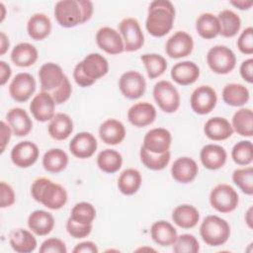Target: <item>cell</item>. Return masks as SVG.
I'll return each mask as SVG.
<instances>
[{"label":"cell","mask_w":253,"mask_h":253,"mask_svg":"<svg viewBox=\"0 0 253 253\" xmlns=\"http://www.w3.org/2000/svg\"><path fill=\"white\" fill-rule=\"evenodd\" d=\"M174 19L173 4L168 0H155L148 7L145 28L151 36L161 38L171 31Z\"/></svg>","instance_id":"6da1fadb"},{"label":"cell","mask_w":253,"mask_h":253,"mask_svg":"<svg viewBox=\"0 0 253 253\" xmlns=\"http://www.w3.org/2000/svg\"><path fill=\"white\" fill-rule=\"evenodd\" d=\"M31 195L35 201L50 210H59L67 202L66 190L61 185L44 177L38 178L33 182Z\"/></svg>","instance_id":"7a4b0ae2"},{"label":"cell","mask_w":253,"mask_h":253,"mask_svg":"<svg viewBox=\"0 0 253 253\" xmlns=\"http://www.w3.org/2000/svg\"><path fill=\"white\" fill-rule=\"evenodd\" d=\"M200 234L206 244L219 246L228 240L230 226L225 219L217 215H208L200 226Z\"/></svg>","instance_id":"3957f363"},{"label":"cell","mask_w":253,"mask_h":253,"mask_svg":"<svg viewBox=\"0 0 253 253\" xmlns=\"http://www.w3.org/2000/svg\"><path fill=\"white\" fill-rule=\"evenodd\" d=\"M207 62L211 70L216 74H227L236 64L234 52L225 45H214L207 53Z\"/></svg>","instance_id":"277c9868"},{"label":"cell","mask_w":253,"mask_h":253,"mask_svg":"<svg viewBox=\"0 0 253 253\" xmlns=\"http://www.w3.org/2000/svg\"><path fill=\"white\" fill-rule=\"evenodd\" d=\"M211 206L221 213L233 211L239 203L237 192L228 184L216 185L210 194Z\"/></svg>","instance_id":"5b68a950"},{"label":"cell","mask_w":253,"mask_h":253,"mask_svg":"<svg viewBox=\"0 0 253 253\" xmlns=\"http://www.w3.org/2000/svg\"><path fill=\"white\" fill-rule=\"evenodd\" d=\"M153 98L158 107L165 113H174L180 107V94L169 81L161 80L154 85Z\"/></svg>","instance_id":"8992f818"},{"label":"cell","mask_w":253,"mask_h":253,"mask_svg":"<svg viewBox=\"0 0 253 253\" xmlns=\"http://www.w3.org/2000/svg\"><path fill=\"white\" fill-rule=\"evenodd\" d=\"M119 31L124 41L125 50L127 52L138 50L144 43V36L135 18H125L119 24Z\"/></svg>","instance_id":"52a82bcc"},{"label":"cell","mask_w":253,"mask_h":253,"mask_svg":"<svg viewBox=\"0 0 253 253\" xmlns=\"http://www.w3.org/2000/svg\"><path fill=\"white\" fill-rule=\"evenodd\" d=\"M54 17L64 28H72L82 24V10L78 0H61L54 6Z\"/></svg>","instance_id":"ba28073f"},{"label":"cell","mask_w":253,"mask_h":253,"mask_svg":"<svg viewBox=\"0 0 253 253\" xmlns=\"http://www.w3.org/2000/svg\"><path fill=\"white\" fill-rule=\"evenodd\" d=\"M217 102L215 90L209 85H202L196 88L190 97L192 110L199 115L211 113Z\"/></svg>","instance_id":"9c48e42d"},{"label":"cell","mask_w":253,"mask_h":253,"mask_svg":"<svg viewBox=\"0 0 253 253\" xmlns=\"http://www.w3.org/2000/svg\"><path fill=\"white\" fill-rule=\"evenodd\" d=\"M119 88L126 98L135 100L144 94L146 82L139 72L129 70L121 75L119 79Z\"/></svg>","instance_id":"30bf717a"},{"label":"cell","mask_w":253,"mask_h":253,"mask_svg":"<svg viewBox=\"0 0 253 253\" xmlns=\"http://www.w3.org/2000/svg\"><path fill=\"white\" fill-rule=\"evenodd\" d=\"M36 80L34 76L27 72L18 73L9 85L10 96L17 102L28 101L36 91Z\"/></svg>","instance_id":"8fae6325"},{"label":"cell","mask_w":253,"mask_h":253,"mask_svg":"<svg viewBox=\"0 0 253 253\" xmlns=\"http://www.w3.org/2000/svg\"><path fill=\"white\" fill-rule=\"evenodd\" d=\"M194 48V41L191 35L184 31L173 34L166 42L165 51L171 58H182L190 55Z\"/></svg>","instance_id":"7c38bea8"},{"label":"cell","mask_w":253,"mask_h":253,"mask_svg":"<svg viewBox=\"0 0 253 253\" xmlns=\"http://www.w3.org/2000/svg\"><path fill=\"white\" fill-rule=\"evenodd\" d=\"M77 65L82 73L94 83L99 78L105 76L109 71L108 60L97 52L89 53L82 61L77 63Z\"/></svg>","instance_id":"4fadbf2b"},{"label":"cell","mask_w":253,"mask_h":253,"mask_svg":"<svg viewBox=\"0 0 253 253\" xmlns=\"http://www.w3.org/2000/svg\"><path fill=\"white\" fill-rule=\"evenodd\" d=\"M55 102L48 92H40L37 94L30 104V111L33 117L39 122L50 121L55 113Z\"/></svg>","instance_id":"5bb4252c"},{"label":"cell","mask_w":253,"mask_h":253,"mask_svg":"<svg viewBox=\"0 0 253 253\" xmlns=\"http://www.w3.org/2000/svg\"><path fill=\"white\" fill-rule=\"evenodd\" d=\"M98 46L109 54H119L125 51L124 41L121 34L111 27L100 28L96 34Z\"/></svg>","instance_id":"9a60e30c"},{"label":"cell","mask_w":253,"mask_h":253,"mask_svg":"<svg viewBox=\"0 0 253 253\" xmlns=\"http://www.w3.org/2000/svg\"><path fill=\"white\" fill-rule=\"evenodd\" d=\"M40 150L36 143L25 140L17 143L11 150V160L13 164L20 168H28L36 163Z\"/></svg>","instance_id":"2e32d148"},{"label":"cell","mask_w":253,"mask_h":253,"mask_svg":"<svg viewBox=\"0 0 253 253\" xmlns=\"http://www.w3.org/2000/svg\"><path fill=\"white\" fill-rule=\"evenodd\" d=\"M172 141L171 133L164 127H155L146 132L142 147L152 153H164L169 150Z\"/></svg>","instance_id":"e0dca14e"},{"label":"cell","mask_w":253,"mask_h":253,"mask_svg":"<svg viewBox=\"0 0 253 253\" xmlns=\"http://www.w3.org/2000/svg\"><path fill=\"white\" fill-rule=\"evenodd\" d=\"M65 77L62 68L53 62L42 64L39 70L41 89L43 92H52L62 84Z\"/></svg>","instance_id":"ac0fdd59"},{"label":"cell","mask_w":253,"mask_h":253,"mask_svg":"<svg viewBox=\"0 0 253 253\" xmlns=\"http://www.w3.org/2000/svg\"><path fill=\"white\" fill-rule=\"evenodd\" d=\"M97 147L98 142L96 137L87 131H81L75 134L69 142L70 152L80 159L91 157L97 150Z\"/></svg>","instance_id":"d6986e66"},{"label":"cell","mask_w":253,"mask_h":253,"mask_svg":"<svg viewBox=\"0 0 253 253\" xmlns=\"http://www.w3.org/2000/svg\"><path fill=\"white\" fill-rule=\"evenodd\" d=\"M156 118L155 107L148 102H138L127 111L128 122L137 127L149 126Z\"/></svg>","instance_id":"ffe728a7"},{"label":"cell","mask_w":253,"mask_h":253,"mask_svg":"<svg viewBox=\"0 0 253 253\" xmlns=\"http://www.w3.org/2000/svg\"><path fill=\"white\" fill-rule=\"evenodd\" d=\"M199 172L196 161L190 157L177 158L171 167L172 177L179 183L188 184L193 182Z\"/></svg>","instance_id":"44dd1931"},{"label":"cell","mask_w":253,"mask_h":253,"mask_svg":"<svg viewBox=\"0 0 253 253\" xmlns=\"http://www.w3.org/2000/svg\"><path fill=\"white\" fill-rule=\"evenodd\" d=\"M7 122L17 136H26L33 128V122L28 113L19 107L12 108L6 115Z\"/></svg>","instance_id":"7402d4cb"},{"label":"cell","mask_w":253,"mask_h":253,"mask_svg":"<svg viewBox=\"0 0 253 253\" xmlns=\"http://www.w3.org/2000/svg\"><path fill=\"white\" fill-rule=\"evenodd\" d=\"M99 135L106 144H120L126 137V127L122 122L116 119H108L101 124Z\"/></svg>","instance_id":"603a6c76"},{"label":"cell","mask_w":253,"mask_h":253,"mask_svg":"<svg viewBox=\"0 0 253 253\" xmlns=\"http://www.w3.org/2000/svg\"><path fill=\"white\" fill-rule=\"evenodd\" d=\"M204 132L210 139L219 141L230 137L233 133V128L226 119L213 117L206 122Z\"/></svg>","instance_id":"cb8c5ba5"},{"label":"cell","mask_w":253,"mask_h":253,"mask_svg":"<svg viewBox=\"0 0 253 253\" xmlns=\"http://www.w3.org/2000/svg\"><path fill=\"white\" fill-rule=\"evenodd\" d=\"M202 164L210 170H216L221 168L227 158L225 149L217 144L205 145L200 153Z\"/></svg>","instance_id":"d4e9b609"},{"label":"cell","mask_w":253,"mask_h":253,"mask_svg":"<svg viewBox=\"0 0 253 253\" xmlns=\"http://www.w3.org/2000/svg\"><path fill=\"white\" fill-rule=\"evenodd\" d=\"M200 76V68L193 61H181L171 68V77L179 85H190Z\"/></svg>","instance_id":"484cf974"},{"label":"cell","mask_w":253,"mask_h":253,"mask_svg":"<svg viewBox=\"0 0 253 253\" xmlns=\"http://www.w3.org/2000/svg\"><path fill=\"white\" fill-rule=\"evenodd\" d=\"M28 226L37 235H47L54 227V218L51 213L38 210L29 215Z\"/></svg>","instance_id":"4316f807"},{"label":"cell","mask_w":253,"mask_h":253,"mask_svg":"<svg viewBox=\"0 0 253 253\" xmlns=\"http://www.w3.org/2000/svg\"><path fill=\"white\" fill-rule=\"evenodd\" d=\"M47 130L53 139L64 140L69 137L73 131V122L68 115L57 113L50 120Z\"/></svg>","instance_id":"83f0119b"},{"label":"cell","mask_w":253,"mask_h":253,"mask_svg":"<svg viewBox=\"0 0 253 253\" xmlns=\"http://www.w3.org/2000/svg\"><path fill=\"white\" fill-rule=\"evenodd\" d=\"M150 234L153 241L160 246L173 245L178 236L175 227L165 220L155 221L151 225Z\"/></svg>","instance_id":"f1b7e54d"},{"label":"cell","mask_w":253,"mask_h":253,"mask_svg":"<svg viewBox=\"0 0 253 253\" xmlns=\"http://www.w3.org/2000/svg\"><path fill=\"white\" fill-rule=\"evenodd\" d=\"M38 49L29 42L16 44L11 51V60L19 67H29L38 60Z\"/></svg>","instance_id":"f546056e"},{"label":"cell","mask_w":253,"mask_h":253,"mask_svg":"<svg viewBox=\"0 0 253 253\" xmlns=\"http://www.w3.org/2000/svg\"><path fill=\"white\" fill-rule=\"evenodd\" d=\"M27 31L30 38L35 41H42L50 34V19L43 13H36L29 19Z\"/></svg>","instance_id":"4dcf8cb0"},{"label":"cell","mask_w":253,"mask_h":253,"mask_svg":"<svg viewBox=\"0 0 253 253\" xmlns=\"http://www.w3.org/2000/svg\"><path fill=\"white\" fill-rule=\"evenodd\" d=\"M172 219L179 227L189 229L197 225L200 219V213L194 206L180 205L174 209Z\"/></svg>","instance_id":"1f68e13d"},{"label":"cell","mask_w":253,"mask_h":253,"mask_svg":"<svg viewBox=\"0 0 253 253\" xmlns=\"http://www.w3.org/2000/svg\"><path fill=\"white\" fill-rule=\"evenodd\" d=\"M10 245L18 253H30L37 248V239L29 230L18 228L10 235Z\"/></svg>","instance_id":"d6a6232c"},{"label":"cell","mask_w":253,"mask_h":253,"mask_svg":"<svg viewBox=\"0 0 253 253\" xmlns=\"http://www.w3.org/2000/svg\"><path fill=\"white\" fill-rule=\"evenodd\" d=\"M249 90L242 84L229 83L222 90V99L225 104L232 107L245 105L249 100Z\"/></svg>","instance_id":"836d02e7"},{"label":"cell","mask_w":253,"mask_h":253,"mask_svg":"<svg viewBox=\"0 0 253 253\" xmlns=\"http://www.w3.org/2000/svg\"><path fill=\"white\" fill-rule=\"evenodd\" d=\"M196 30L203 39L211 40L215 38L220 31L217 17L211 13L201 14L196 21Z\"/></svg>","instance_id":"e575fe53"},{"label":"cell","mask_w":253,"mask_h":253,"mask_svg":"<svg viewBox=\"0 0 253 253\" xmlns=\"http://www.w3.org/2000/svg\"><path fill=\"white\" fill-rule=\"evenodd\" d=\"M141 186V175L134 168L124 170L118 179V188L124 195L130 196L135 194Z\"/></svg>","instance_id":"d590c367"},{"label":"cell","mask_w":253,"mask_h":253,"mask_svg":"<svg viewBox=\"0 0 253 253\" xmlns=\"http://www.w3.org/2000/svg\"><path fill=\"white\" fill-rule=\"evenodd\" d=\"M233 131L242 136H252L253 134V113L249 108H241L232 117L231 123Z\"/></svg>","instance_id":"8d00e7d4"},{"label":"cell","mask_w":253,"mask_h":253,"mask_svg":"<svg viewBox=\"0 0 253 253\" xmlns=\"http://www.w3.org/2000/svg\"><path fill=\"white\" fill-rule=\"evenodd\" d=\"M68 164V156L60 148H51L47 150L42 157L43 168L50 173H59L63 171Z\"/></svg>","instance_id":"74e56055"},{"label":"cell","mask_w":253,"mask_h":253,"mask_svg":"<svg viewBox=\"0 0 253 253\" xmlns=\"http://www.w3.org/2000/svg\"><path fill=\"white\" fill-rule=\"evenodd\" d=\"M217 19L219 22V35L224 38L234 37L241 28V20L239 16L231 10H222L218 13Z\"/></svg>","instance_id":"f35d334b"},{"label":"cell","mask_w":253,"mask_h":253,"mask_svg":"<svg viewBox=\"0 0 253 253\" xmlns=\"http://www.w3.org/2000/svg\"><path fill=\"white\" fill-rule=\"evenodd\" d=\"M123 164V157L120 152L115 149H105L97 156L98 167L106 173H116Z\"/></svg>","instance_id":"ab89813d"},{"label":"cell","mask_w":253,"mask_h":253,"mask_svg":"<svg viewBox=\"0 0 253 253\" xmlns=\"http://www.w3.org/2000/svg\"><path fill=\"white\" fill-rule=\"evenodd\" d=\"M139 156L142 164L146 168L157 171V170L164 169L169 164L171 153L169 150L160 154L152 153L141 146L139 151Z\"/></svg>","instance_id":"60d3db41"},{"label":"cell","mask_w":253,"mask_h":253,"mask_svg":"<svg viewBox=\"0 0 253 253\" xmlns=\"http://www.w3.org/2000/svg\"><path fill=\"white\" fill-rule=\"evenodd\" d=\"M143 62L147 75L150 79H155L161 76L167 68L166 59L157 53H145L140 57Z\"/></svg>","instance_id":"b9f144b4"},{"label":"cell","mask_w":253,"mask_h":253,"mask_svg":"<svg viewBox=\"0 0 253 253\" xmlns=\"http://www.w3.org/2000/svg\"><path fill=\"white\" fill-rule=\"evenodd\" d=\"M232 181L244 194L249 196L253 194V168L251 166L234 170Z\"/></svg>","instance_id":"7bdbcfd3"},{"label":"cell","mask_w":253,"mask_h":253,"mask_svg":"<svg viewBox=\"0 0 253 253\" xmlns=\"http://www.w3.org/2000/svg\"><path fill=\"white\" fill-rule=\"evenodd\" d=\"M70 218L82 224H90L96 217V210L94 206L87 202L76 204L70 212Z\"/></svg>","instance_id":"ee69618b"},{"label":"cell","mask_w":253,"mask_h":253,"mask_svg":"<svg viewBox=\"0 0 253 253\" xmlns=\"http://www.w3.org/2000/svg\"><path fill=\"white\" fill-rule=\"evenodd\" d=\"M232 160L241 166L249 165L253 160V146L250 140L237 142L231 150Z\"/></svg>","instance_id":"f6af8a7d"},{"label":"cell","mask_w":253,"mask_h":253,"mask_svg":"<svg viewBox=\"0 0 253 253\" xmlns=\"http://www.w3.org/2000/svg\"><path fill=\"white\" fill-rule=\"evenodd\" d=\"M199 250V241L192 234H181L173 243V251L176 253H197Z\"/></svg>","instance_id":"bcb514c9"},{"label":"cell","mask_w":253,"mask_h":253,"mask_svg":"<svg viewBox=\"0 0 253 253\" xmlns=\"http://www.w3.org/2000/svg\"><path fill=\"white\" fill-rule=\"evenodd\" d=\"M66 230L73 238H84L87 237L92 231V223L82 224L74 221L72 218H68L66 222Z\"/></svg>","instance_id":"7dc6e473"},{"label":"cell","mask_w":253,"mask_h":253,"mask_svg":"<svg viewBox=\"0 0 253 253\" xmlns=\"http://www.w3.org/2000/svg\"><path fill=\"white\" fill-rule=\"evenodd\" d=\"M237 47L244 54L253 53V28H246L237 40Z\"/></svg>","instance_id":"c3c4849f"},{"label":"cell","mask_w":253,"mask_h":253,"mask_svg":"<svg viewBox=\"0 0 253 253\" xmlns=\"http://www.w3.org/2000/svg\"><path fill=\"white\" fill-rule=\"evenodd\" d=\"M41 253H66L67 248L65 246V243L59 239V238H47L45 239L41 247H40Z\"/></svg>","instance_id":"681fc988"},{"label":"cell","mask_w":253,"mask_h":253,"mask_svg":"<svg viewBox=\"0 0 253 253\" xmlns=\"http://www.w3.org/2000/svg\"><path fill=\"white\" fill-rule=\"evenodd\" d=\"M72 92V88H71V84L69 82L68 77L66 76L62 82V84L57 87L56 89H54L52 92H50L49 94L52 96L54 102L56 105L58 104H62L64 102H66Z\"/></svg>","instance_id":"f907efd6"},{"label":"cell","mask_w":253,"mask_h":253,"mask_svg":"<svg viewBox=\"0 0 253 253\" xmlns=\"http://www.w3.org/2000/svg\"><path fill=\"white\" fill-rule=\"evenodd\" d=\"M0 193H1L0 208L2 209L9 208L15 203V198H16L15 192L13 188L4 181L0 183Z\"/></svg>","instance_id":"816d5d0a"},{"label":"cell","mask_w":253,"mask_h":253,"mask_svg":"<svg viewBox=\"0 0 253 253\" xmlns=\"http://www.w3.org/2000/svg\"><path fill=\"white\" fill-rule=\"evenodd\" d=\"M240 75L248 83L253 82V59H245L240 65Z\"/></svg>","instance_id":"f5cc1de1"},{"label":"cell","mask_w":253,"mask_h":253,"mask_svg":"<svg viewBox=\"0 0 253 253\" xmlns=\"http://www.w3.org/2000/svg\"><path fill=\"white\" fill-rule=\"evenodd\" d=\"M99 251L97 245L92 241H83L73 248V253H97Z\"/></svg>","instance_id":"db71d44e"},{"label":"cell","mask_w":253,"mask_h":253,"mask_svg":"<svg viewBox=\"0 0 253 253\" xmlns=\"http://www.w3.org/2000/svg\"><path fill=\"white\" fill-rule=\"evenodd\" d=\"M0 126H1V130H0V133H1V138H0L1 139V153H3L7 144L10 141L11 133L13 131H12L10 126L7 125L4 121H1Z\"/></svg>","instance_id":"11a10c76"},{"label":"cell","mask_w":253,"mask_h":253,"mask_svg":"<svg viewBox=\"0 0 253 253\" xmlns=\"http://www.w3.org/2000/svg\"><path fill=\"white\" fill-rule=\"evenodd\" d=\"M78 3L82 10V24L89 21L93 14V3L89 0H78Z\"/></svg>","instance_id":"9f6ffc18"},{"label":"cell","mask_w":253,"mask_h":253,"mask_svg":"<svg viewBox=\"0 0 253 253\" xmlns=\"http://www.w3.org/2000/svg\"><path fill=\"white\" fill-rule=\"evenodd\" d=\"M73 78L75 80V82L81 86V87H89L91 85L94 84L93 81L89 80L83 73L82 71L80 70V68L78 67V65L76 64V66L74 67V70H73Z\"/></svg>","instance_id":"6f0895ef"},{"label":"cell","mask_w":253,"mask_h":253,"mask_svg":"<svg viewBox=\"0 0 253 253\" xmlns=\"http://www.w3.org/2000/svg\"><path fill=\"white\" fill-rule=\"evenodd\" d=\"M12 74L11 67L8 63L1 60L0 61V85L3 86L6 84V82L10 79Z\"/></svg>","instance_id":"680465c9"},{"label":"cell","mask_w":253,"mask_h":253,"mask_svg":"<svg viewBox=\"0 0 253 253\" xmlns=\"http://www.w3.org/2000/svg\"><path fill=\"white\" fill-rule=\"evenodd\" d=\"M9 46H10V42L8 37L3 32H1L0 33V54L3 55L8 50Z\"/></svg>","instance_id":"91938a15"},{"label":"cell","mask_w":253,"mask_h":253,"mask_svg":"<svg viewBox=\"0 0 253 253\" xmlns=\"http://www.w3.org/2000/svg\"><path fill=\"white\" fill-rule=\"evenodd\" d=\"M230 4L240 10H248L253 5V2L247 1V0H240V1H231Z\"/></svg>","instance_id":"94428289"},{"label":"cell","mask_w":253,"mask_h":253,"mask_svg":"<svg viewBox=\"0 0 253 253\" xmlns=\"http://www.w3.org/2000/svg\"><path fill=\"white\" fill-rule=\"evenodd\" d=\"M245 221L249 228L253 227V208L250 207L245 213Z\"/></svg>","instance_id":"6125c7cd"},{"label":"cell","mask_w":253,"mask_h":253,"mask_svg":"<svg viewBox=\"0 0 253 253\" xmlns=\"http://www.w3.org/2000/svg\"><path fill=\"white\" fill-rule=\"evenodd\" d=\"M0 9H1V11H2V14H1V19H0V21L2 22L3 20H4V18H5V6H4V4L1 2L0 3Z\"/></svg>","instance_id":"be15d7a7"}]
</instances>
